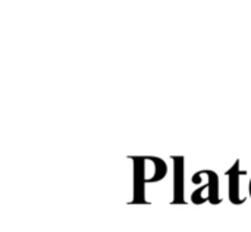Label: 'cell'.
<instances>
[{"label":"cell","mask_w":251,"mask_h":232,"mask_svg":"<svg viewBox=\"0 0 251 232\" xmlns=\"http://www.w3.org/2000/svg\"><path fill=\"white\" fill-rule=\"evenodd\" d=\"M175 163V187H174V205L176 203H185L184 200V157L176 156L174 157Z\"/></svg>","instance_id":"obj_2"},{"label":"cell","mask_w":251,"mask_h":232,"mask_svg":"<svg viewBox=\"0 0 251 232\" xmlns=\"http://www.w3.org/2000/svg\"><path fill=\"white\" fill-rule=\"evenodd\" d=\"M229 178V200L234 205H243L246 199H240V175H246V171H240V160L235 162V165L226 172Z\"/></svg>","instance_id":"obj_1"}]
</instances>
